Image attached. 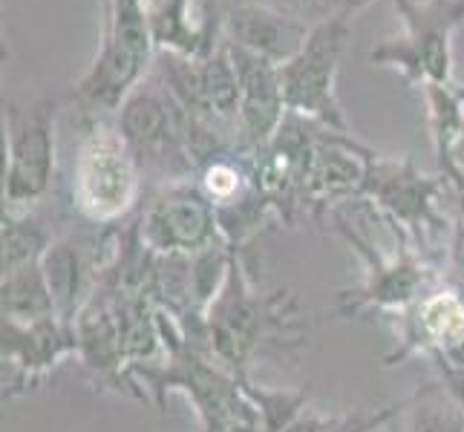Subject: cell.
I'll return each instance as SVG.
<instances>
[{
	"mask_svg": "<svg viewBox=\"0 0 464 432\" xmlns=\"http://www.w3.org/2000/svg\"><path fill=\"white\" fill-rule=\"evenodd\" d=\"M153 0H110L99 55L75 84V101L87 116L119 110L153 70Z\"/></svg>",
	"mask_w": 464,
	"mask_h": 432,
	"instance_id": "1",
	"label": "cell"
},
{
	"mask_svg": "<svg viewBox=\"0 0 464 432\" xmlns=\"http://www.w3.org/2000/svg\"><path fill=\"white\" fill-rule=\"evenodd\" d=\"M141 197V168L119 124L87 116L72 168V207L92 226H116Z\"/></svg>",
	"mask_w": 464,
	"mask_h": 432,
	"instance_id": "2",
	"label": "cell"
},
{
	"mask_svg": "<svg viewBox=\"0 0 464 432\" xmlns=\"http://www.w3.org/2000/svg\"><path fill=\"white\" fill-rule=\"evenodd\" d=\"M188 110L153 70L141 78L136 90L119 107V130L130 144L141 176L150 173L165 185L190 182L197 170L185 141Z\"/></svg>",
	"mask_w": 464,
	"mask_h": 432,
	"instance_id": "3",
	"label": "cell"
},
{
	"mask_svg": "<svg viewBox=\"0 0 464 432\" xmlns=\"http://www.w3.org/2000/svg\"><path fill=\"white\" fill-rule=\"evenodd\" d=\"M395 12L404 35L372 46L370 61L398 70L410 87H453V35L464 24V0H395Z\"/></svg>",
	"mask_w": 464,
	"mask_h": 432,
	"instance_id": "4",
	"label": "cell"
},
{
	"mask_svg": "<svg viewBox=\"0 0 464 432\" xmlns=\"http://www.w3.org/2000/svg\"><path fill=\"white\" fill-rule=\"evenodd\" d=\"M349 41V18H326L309 29L303 50L280 67L289 113L324 124L329 130L349 133L343 107L338 101V72Z\"/></svg>",
	"mask_w": 464,
	"mask_h": 432,
	"instance_id": "5",
	"label": "cell"
},
{
	"mask_svg": "<svg viewBox=\"0 0 464 432\" xmlns=\"http://www.w3.org/2000/svg\"><path fill=\"white\" fill-rule=\"evenodd\" d=\"M58 101H32L6 107V185L4 214H32L55 173V119Z\"/></svg>",
	"mask_w": 464,
	"mask_h": 432,
	"instance_id": "6",
	"label": "cell"
},
{
	"mask_svg": "<svg viewBox=\"0 0 464 432\" xmlns=\"http://www.w3.org/2000/svg\"><path fill=\"white\" fill-rule=\"evenodd\" d=\"M139 239L153 254H194L222 243L217 207L199 185L173 182L145 205L136 222Z\"/></svg>",
	"mask_w": 464,
	"mask_h": 432,
	"instance_id": "7",
	"label": "cell"
},
{
	"mask_svg": "<svg viewBox=\"0 0 464 432\" xmlns=\"http://www.w3.org/2000/svg\"><path fill=\"white\" fill-rule=\"evenodd\" d=\"M234 70L239 78V113H237V133L243 148L260 153L266 144L277 136L280 124L289 116L280 82V67L263 55H254L243 46L226 38Z\"/></svg>",
	"mask_w": 464,
	"mask_h": 432,
	"instance_id": "8",
	"label": "cell"
},
{
	"mask_svg": "<svg viewBox=\"0 0 464 432\" xmlns=\"http://www.w3.org/2000/svg\"><path fill=\"white\" fill-rule=\"evenodd\" d=\"M78 355L75 326L58 317L38 323L4 320V398H14L58 366L63 358Z\"/></svg>",
	"mask_w": 464,
	"mask_h": 432,
	"instance_id": "9",
	"label": "cell"
},
{
	"mask_svg": "<svg viewBox=\"0 0 464 432\" xmlns=\"http://www.w3.org/2000/svg\"><path fill=\"white\" fill-rule=\"evenodd\" d=\"M107 260L95 257V243L78 236L53 239L46 248L41 268L50 294L55 302V314L63 323L75 326L78 314L87 309V302L99 292V280Z\"/></svg>",
	"mask_w": 464,
	"mask_h": 432,
	"instance_id": "10",
	"label": "cell"
},
{
	"mask_svg": "<svg viewBox=\"0 0 464 432\" xmlns=\"http://www.w3.org/2000/svg\"><path fill=\"white\" fill-rule=\"evenodd\" d=\"M375 156L378 153L366 150L363 144L352 139V133L320 127L303 199L312 205H326L352 194H363L366 173H370Z\"/></svg>",
	"mask_w": 464,
	"mask_h": 432,
	"instance_id": "11",
	"label": "cell"
},
{
	"mask_svg": "<svg viewBox=\"0 0 464 432\" xmlns=\"http://www.w3.org/2000/svg\"><path fill=\"white\" fill-rule=\"evenodd\" d=\"M312 26L314 24H303L260 4H234L222 14V38H228L231 43L243 46L254 55L275 61L277 67H283L285 61H292L303 50Z\"/></svg>",
	"mask_w": 464,
	"mask_h": 432,
	"instance_id": "12",
	"label": "cell"
},
{
	"mask_svg": "<svg viewBox=\"0 0 464 432\" xmlns=\"http://www.w3.org/2000/svg\"><path fill=\"white\" fill-rule=\"evenodd\" d=\"M363 194L372 197L383 211L407 226H424L433 219L439 185L415 168L410 158H381L375 156L366 173Z\"/></svg>",
	"mask_w": 464,
	"mask_h": 432,
	"instance_id": "13",
	"label": "cell"
},
{
	"mask_svg": "<svg viewBox=\"0 0 464 432\" xmlns=\"http://www.w3.org/2000/svg\"><path fill=\"white\" fill-rule=\"evenodd\" d=\"M156 53L202 58L222 38V21H202L194 14V0H153Z\"/></svg>",
	"mask_w": 464,
	"mask_h": 432,
	"instance_id": "14",
	"label": "cell"
},
{
	"mask_svg": "<svg viewBox=\"0 0 464 432\" xmlns=\"http://www.w3.org/2000/svg\"><path fill=\"white\" fill-rule=\"evenodd\" d=\"M0 292H4V320L38 323V320L58 317L41 263H32L4 274V288Z\"/></svg>",
	"mask_w": 464,
	"mask_h": 432,
	"instance_id": "15",
	"label": "cell"
},
{
	"mask_svg": "<svg viewBox=\"0 0 464 432\" xmlns=\"http://www.w3.org/2000/svg\"><path fill=\"white\" fill-rule=\"evenodd\" d=\"M50 245L53 236L35 214H4V274L41 263Z\"/></svg>",
	"mask_w": 464,
	"mask_h": 432,
	"instance_id": "16",
	"label": "cell"
},
{
	"mask_svg": "<svg viewBox=\"0 0 464 432\" xmlns=\"http://www.w3.org/2000/svg\"><path fill=\"white\" fill-rule=\"evenodd\" d=\"M239 389L248 398V404L257 412V418L266 432H283L292 427L309 404V387L306 389H268L257 387L246 375L239 378Z\"/></svg>",
	"mask_w": 464,
	"mask_h": 432,
	"instance_id": "17",
	"label": "cell"
},
{
	"mask_svg": "<svg viewBox=\"0 0 464 432\" xmlns=\"http://www.w3.org/2000/svg\"><path fill=\"white\" fill-rule=\"evenodd\" d=\"M421 331L430 343L453 349L464 343V300L456 292H441L421 302L419 309Z\"/></svg>",
	"mask_w": 464,
	"mask_h": 432,
	"instance_id": "18",
	"label": "cell"
},
{
	"mask_svg": "<svg viewBox=\"0 0 464 432\" xmlns=\"http://www.w3.org/2000/svg\"><path fill=\"white\" fill-rule=\"evenodd\" d=\"M404 432H464V407L447 392L430 387L410 401Z\"/></svg>",
	"mask_w": 464,
	"mask_h": 432,
	"instance_id": "19",
	"label": "cell"
}]
</instances>
